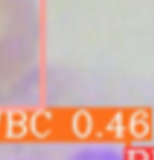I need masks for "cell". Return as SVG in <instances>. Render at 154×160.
<instances>
[{
	"label": "cell",
	"instance_id": "6da1fadb",
	"mask_svg": "<svg viewBox=\"0 0 154 160\" xmlns=\"http://www.w3.org/2000/svg\"><path fill=\"white\" fill-rule=\"evenodd\" d=\"M61 160H133V157L121 143L89 141L71 147Z\"/></svg>",
	"mask_w": 154,
	"mask_h": 160
},
{
	"label": "cell",
	"instance_id": "7a4b0ae2",
	"mask_svg": "<svg viewBox=\"0 0 154 160\" xmlns=\"http://www.w3.org/2000/svg\"><path fill=\"white\" fill-rule=\"evenodd\" d=\"M0 160H47L39 154H35L32 151H12L9 154L2 156Z\"/></svg>",
	"mask_w": 154,
	"mask_h": 160
}]
</instances>
